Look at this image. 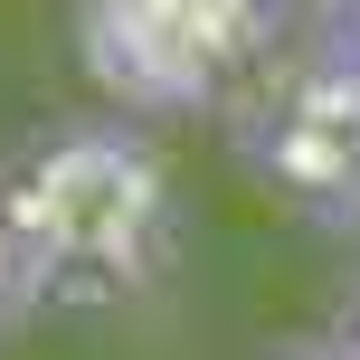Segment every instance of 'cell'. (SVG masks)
I'll use <instances>...</instances> for the list:
<instances>
[{"label":"cell","instance_id":"1","mask_svg":"<svg viewBox=\"0 0 360 360\" xmlns=\"http://www.w3.org/2000/svg\"><path fill=\"white\" fill-rule=\"evenodd\" d=\"M19 313H124L171 266V162L133 124H67L0 171Z\"/></svg>","mask_w":360,"mask_h":360},{"label":"cell","instance_id":"2","mask_svg":"<svg viewBox=\"0 0 360 360\" xmlns=\"http://www.w3.org/2000/svg\"><path fill=\"white\" fill-rule=\"evenodd\" d=\"M285 0H76V57L114 114H228L275 57Z\"/></svg>","mask_w":360,"mask_h":360},{"label":"cell","instance_id":"3","mask_svg":"<svg viewBox=\"0 0 360 360\" xmlns=\"http://www.w3.org/2000/svg\"><path fill=\"white\" fill-rule=\"evenodd\" d=\"M228 143L285 209L351 228L360 209V57L351 48H275L228 95Z\"/></svg>","mask_w":360,"mask_h":360},{"label":"cell","instance_id":"4","mask_svg":"<svg viewBox=\"0 0 360 360\" xmlns=\"http://www.w3.org/2000/svg\"><path fill=\"white\" fill-rule=\"evenodd\" d=\"M323 38H332V48H351V57H360V0H332V19H323Z\"/></svg>","mask_w":360,"mask_h":360},{"label":"cell","instance_id":"5","mask_svg":"<svg viewBox=\"0 0 360 360\" xmlns=\"http://www.w3.org/2000/svg\"><path fill=\"white\" fill-rule=\"evenodd\" d=\"M0 323H19V266H10V218H0Z\"/></svg>","mask_w":360,"mask_h":360},{"label":"cell","instance_id":"6","mask_svg":"<svg viewBox=\"0 0 360 360\" xmlns=\"http://www.w3.org/2000/svg\"><path fill=\"white\" fill-rule=\"evenodd\" d=\"M285 360H360V342H304V351H285Z\"/></svg>","mask_w":360,"mask_h":360},{"label":"cell","instance_id":"7","mask_svg":"<svg viewBox=\"0 0 360 360\" xmlns=\"http://www.w3.org/2000/svg\"><path fill=\"white\" fill-rule=\"evenodd\" d=\"M342 342H360V294H351V313H342Z\"/></svg>","mask_w":360,"mask_h":360},{"label":"cell","instance_id":"8","mask_svg":"<svg viewBox=\"0 0 360 360\" xmlns=\"http://www.w3.org/2000/svg\"><path fill=\"white\" fill-rule=\"evenodd\" d=\"M342 237H351V247H360V209H351V228H342Z\"/></svg>","mask_w":360,"mask_h":360}]
</instances>
